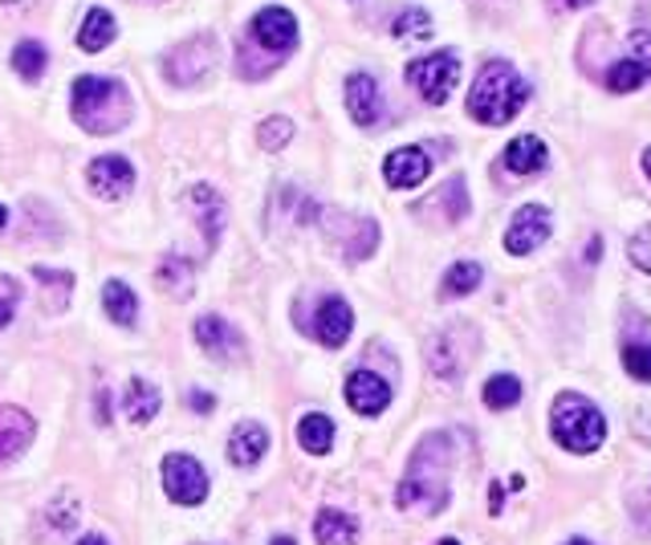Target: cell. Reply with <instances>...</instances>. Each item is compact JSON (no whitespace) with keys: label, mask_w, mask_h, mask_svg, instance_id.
Instances as JSON below:
<instances>
[{"label":"cell","mask_w":651,"mask_h":545,"mask_svg":"<svg viewBox=\"0 0 651 545\" xmlns=\"http://www.w3.org/2000/svg\"><path fill=\"white\" fill-rule=\"evenodd\" d=\"M187 204H192V216L199 220V232L208 240V249H213L216 240H220V228H225V204L216 196L208 184H196L187 192Z\"/></svg>","instance_id":"16"},{"label":"cell","mask_w":651,"mask_h":545,"mask_svg":"<svg viewBox=\"0 0 651 545\" xmlns=\"http://www.w3.org/2000/svg\"><path fill=\"white\" fill-rule=\"evenodd\" d=\"M29 439H33V419L21 407L0 403V468L13 465L17 456L29 448Z\"/></svg>","instance_id":"14"},{"label":"cell","mask_w":651,"mask_h":545,"mask_svg":"<svg viewBox=\"0 0 651 545\" xmlns=\"http://www.w3.org/2000/svg\"><path fill=\"white\" fill-rule=\"evenodd\" d=\"M346 110L359 127H371L383 115V94H379V81L371 74H355L346 78Z\"/></svg>","instance_id":"12"},{"label":"cell","mask_w":651,"mask_h":545,"mask_svg":"<svg viewBox=\"0 0 651 545\" xmlns=\"http://www.w3.org/2000/svg\"><path fill=\"white\" fill-rule=\"evenodd\" d=\"M427 172H432V160H427L420 146H399V151H391L383 163V175L391 187H415L424 184Z\"/></svg>","instance_id":"15"},{"label":"cell","mask_w":651,"mask_h":545,"mask_svg":"<svg viewBox=\"0 0 651 545\" xmlns=\"http://www.w3.org/2000/svg\"><path fill=\"white\" fill-rule=\"evenodd\" d=\"M4 220H9V212H4V204H0V228H4Z\"/></svg>","instance_id":"41"},{"label":"cell","mask_w":651,"mask_h":545,"mask_svg":"<svg viewBox=\"0 0 651 545\" xmlns=\"http://www.w3.org/2000/svg\"><path fill=\"white\" fill-rule=\"evenodd\" d=\"M350 326H355V314H350V306H346L343 297H326L318 306L314 330H318L322 346H343L350 338Z\"/></svg>","instance_id":"17"},{"label":"cell","mask_w":651,"mask_h":545,"mask_svg":"<svg viewBox=\"0 0 651 545\" xmlns=\"http://www.w3.org/2000/svg\"><path fill=\"white\" fill-rule=\"evenodd\" d=\"M155 412H160V391L147 383V379H131L127 391H122V415H127L131 424L143 427L155 419Z\"/></svg>","instance_id":"20"},{"label":"cell","mask_w":651,"mask_h":545,"mask_svg":"<svg viewBox=\"0 0 651 545\" xmlns=\"http://www.w3.org/2000/svg\"><path fill=\"white\" fill-rule=\"evenodd\" d=\"M571 545H590V542H583V537H578V542H571Z\"/></svg>","instance_id":"43"},{"label":"cell","mask_w":651,"mask_h":545,"mask_svg":"<svg viewBox=\"0 0 651 545\" xmlns=\"http://www.w3.org/2000/svg\"><path fill=\"white\" fill-rule=\"evenodd\" d=\"M346 228H350V216H346ZM375 240H379V228L371 225V220H359V232L350 237V244H346V257L350 261H362V257L375 253Z\"/></svg>","instance_id":"32"},{"label":"cell","mask_w":651,"mask_h":545,"mask_svg":"<svg viewBox=\"0 0 651 545\" xmlns=\"http://www.w3.org/2000/svg\"><path fill=\"white\" fill-rule=\"evenodd\" d=\"M456 69H460L456 66V54L440 50V54H427V57H420V62H412V66H408V81L424 94V102L444 107L456 86Z\"/></svg>","instance_id":"5"},{"label":"cell","mask_w":651,"mask_h":545,"mask_svg":"<svg viewBox=\"0 0 651 545\" xmlns=\"http://www.w3.org/2000/svg\"><path fill=\"white\" fill-rule=\"evenodd\" d=\"M550 432L558 439L566 453H595L603 436H607V419L598 412L595 403L583 400V395H558L554 400V412H550Z\"/></svg>","instance_id":"4"},{"label":"cell","mask_w":651,"mask_h":545,"mask_svg":"<svg viewBox=\"0 0 651 545\" xmlns=\"http://www.w3.org/2000/svg\"><path fill=\"white\" fill-rule=\"evenodd\" d=\"M110 41H115V17L107 9H90L78 29V45L86 54H102Z\"/></svg>","instance_id":"22"},{"label":"cell","mask_w":651,"mask_h":545,"mask_svg":"<svg viewBox=\"0 0 651 545\" xmlns=\"http://www.w3.org/2000/svg\"><path fill=\"white\" fill-rule=\"evenodd\" d=\"M480 277H485V269H480L477 261H460V265H453L444 273V293H448V297H465V293L477 290Z\"/></svg>","instance_id":"28"},{"label":"cell","mask_w":651,"mask_h":545,"mask_svg":"<svg viewBox=\"0 0 651 545\" xmlns=\"http://www.w3.org/2000/svg\"><path fill=\"white\" fill-rule=\"evenodd\" d=\"M627 253H631V261H636V269H643V273H651V225H643L631 237V244H627Z\"/></svg>","instance_id":"33"},{"label":"cell","mask_w":651,"mask_h":545,"mask_svg":"<svg viewBox=\"0 0 651 545\" xmlns=\"http://www.w3.org/2000/svg\"><path fill=\"white\" fill-rule=\"evenodd\" d=\"M257 139H261V146H265V151H281V146L293 139V122L285 119V115H273V119L261 122Z\"/></svg>","instance_id":"31"},{"label":"cell","mask_w":651,"mask_h":545,"mask_svg":"<svg viewBox=\"0 0 651 545\" xmlns=\"http://www.w3.org/2000/svg\"><path fill=\"white\" fill-rule=\"evenodd\" d=\"M196 342L204 346L216 362L245 359V338H240V330H232L225 318H213V314L196 321Z\"/></svg>","instance_id":"11"},{"label":"cell","mask_w":651,"mask_h":545,"mask_svg":"<svg viewBox=\"0 0 651 545\" xmlns=\"http://www.w3.org/2000/svg\"><path fill=\"white\" fill-rule=\"evenodd\" d=\"M45 62H50V54H45L41 41H21L13 50V69L29 81H37L41 74H45Z\"/></svg>","instance_id":"25"},{"label":"cell","mask_w":651,"mask_h":545,"mask_svg":"<svg viewBox=\"0 0 651 545\" xmlns=\"http://www.w3.org/2000/svg\"><path fill=\"white\" fill-rule=\"evenodd\" d=\"M530 98V86L509 62H485L468 90V115L485 127H506Z\"/></svg>","instance_id":"1"},{"label":"cell","mask_w":651,"mask_h":545,"mask_svg":"<svg viewBox=\"0 0 651 545\" xmlns=\"http://www.w3.org/2000/svg\"><path fill=\"white\" fill-rule=\"evenodd\" d=\"M623 367L631 379L651 383V342H627L623 346Z\"/></svg>","instance_id":"29"},{"label":"cell","mask_w":651,"mask_h":545,"mask_svg":"<svg viewBox=\"0 0 651 545\" xmlns=\"http://www.w3.org/2000/svg\"><path fill=\"white\" fill-rule=\"evenodd\" d=\"M163 489H167V497L180 501V505H199V501L208 497V472L199 468L196 456L172 453L163 460Z\"/></svg>","instance_id":"6"},{"label":"cell","mask_w":651,"mask_h":545,"mask_svg":"<svg viewBox=\"0 0 651 545\" xmlns=\"http://www.w3.org/2000/svg\"><path fill=\"white\" fill-rule=\"evenodd\" d=\"M102 306H107V318L119 321V326H134V318H139V302H134L127 281H107L102 285Z\"/></svg>","instance_id":"23"},{"label":"cell","mask_w":651,"mask_h":545,"mask_svg":"<svg viewBox=\"0 0 651 545\" xmlns=\"http://www.w3.org/2000/svg\"><path fill=\"white\" fill-rule=\"evenodd\" d=\"M643 172H648V179H651V146L643 151Z\"/></svg>","instance_id":"39"},{"label":"cell","mask_w":651,"mask_h":545,"mask_svg":"<svg viewBox=\"0 0 651 545\" xmlns=\"http://www.w3.org/2000/svg\"><path fill=\"white\" fill-rule=\"evenodd\" d=\"M216 66V41L196 37L180 45L175 54H167V78L172 81H199L208 78V69Z\"/></svg>","instance_id":"9"},{"label":"cell","mask_w":651,"mask_h":545,"mask_svg":"<svg viewBox=\"0 0 651 545\" xmlns=\"http://www.w3.org/2000/svg\"><path fill=\"white\" fill-rule=\"evenodd\" d=\"M627 50H631V62H639V66L651 74V33L648 29H636V33L627 37Z\"/></svg>","instance_id":"34"},{"label":"cell","mask_w":651,"mask_h":545,"mask_svg":"<svg viewBox=\"0 0 651 545\" xmlns=\"http://www.w3.org/2000/svg\"><path fill=\"white\" fill-rule=\"evenodd\" d=\"M346 403L359 415H379L391 403V386L371 371H355L346 379Z\"/></svg>","instance_id":"13"},{"label":"cell","mask_w":651,"mask_h":545,"mask_svg":"<svg viewBox=\"0 0 651 545\" xmlns=\"http://www.w3.org/2000/svg\"><path fill=\"white\" fill-rule=\"evenodd\" d=\"M86 179H90V187L102 200H122L134 187V167L122 155H102V160H94L86 167Z\"/></svg>","instance_id":"10"},{"label":"cell","mask_w":651,"mask_h":545,"mask_svg":"<svg viewBox=\"0 0 651 545\" xmlns=\"http://www.w3.org/2000/svg\"><path fill=\"white\" fill-rule=\"evenodd\" d=\"M448 456H453V444L448 436H427L412 456V472L403 477L395 501L399 509H415L427 501V513H436L444 501H448Z\"/></svg>","instance_id":"2"},{"label":"cell","mask_w":651,"mask_h":545,"mask_svg":"<svg viewBox=\"0 0 651 545\" xmlns=\"http://www.w3.org/2000/svg\"><path fill=\"white\" fill-rule=\"evenodd\" d=\"M518 400H521V379H513V374H492L489 383H485V403H489L492 412H506Z\"/></svg>","instance_id":"26"},{"label":"cell","mask_w":651,"mask_h":545,"mask_svg":"<svg viewBox=\"0 0 651 545\" xmlns=\"http://www.w3.org/2000/svg\"><path fill=\"white\" fill-rule=\"evenodd\" d=\"M550 4H554V9H562V13H574V9H586L590 0H550Z\"/></svg>","instance_id":"37"},{"label":"cell","mask_w":651,"mask_h":545,"mask_svg":"<svg viewBox=\"0 0 651 545\" xmlns=\"http://www.w3.org/2000/svg\"><path fill=\"white\" fill-rule=\"evenodd\" d=\"M550 228H554V216L550 208L542 204H525L513 220H509V232H506V249L513 257H530L533 249H542L545 240H550Z\"/></svg>","instance_id":"7"},{"label":"cell","mask_w":651,"mask_h":545,"mask_svg":"<svg viewBox=\"0 0 651 545\" xmlns=\"http://www.w3.org/2000/svg\"><path fill=\"white\" fill-rule=\"evenodd\" d=\"M78 545H107V537H98V533H86Z\"/></svg>","instance_id":"38"},{"label":"cell","mask_w":651,"mask_h":545,"mask_svg":"<svg viewBox=\"0 0 651 545\" xmlns=\"http://www.w3.org/2000/svg\"><path fill=\"white\" fill-rule=\"evenodd\" d=\"M440 545H460V542H456V537H448V542H440Z\"/></svg>","instance_id":"42"},{"label":"cell","mask_w":651,"mask_h":545,"mask_svg":"<svg viewBox=\"0 0 651 545\" xmlns=\"http://www.w3.org/2000/svg\"><path fill=\"white\" fill-rule=\"evenodd\" d=\"M187 400H192V412H199V415H204V412H213V395H204V391H192V395H187Z\"/></svg>","instance_id":"36"},{"label":"cell","mask_w":651,"mask_h":545,"mask_svg":"<svg viewBox=\"0 0 651 545\" xmlns=\"http://www.w3.org/2000/svg\"><path fill=\"white\" fill-rule=\"evenodd\" d=\"M395 37L399 41H424L432 37V17L424 9H408V13L395 21Z\"/></svg>","instance_id":"30"},{"label":"cell","mask_w":651,"mask_h":545,"mask_svg":"<svg viewBox=\"0 0 651 545\" xmlns=\"http://www.w3.org/2000/svg\"><path fill=\"white\" fill-rule=\"evenodd\" d=\"M253 37L261 50H269L273 57H285L297 45V21H293L290 9H261L253 17Z\"/></svg>","instance_id":"8"},{"label":"cell","mask_w":651,"mask_h":545,"mask_svg":"<svg viewBox=\"0 0 651 545\" xmlns=\"http://www.w3.org/2000/svg\"><path fill=\"white\" fill-rule=\"evenodd\" d=\"M269 545H293V537H285V533H281V537H273Z\"/></svg>","instance_id":"40"},{"label":"cell","mask_w":651,"mask_h":545,"mask_svg":"<svg viewBox=\"0 0 651 545\" xmlns=\"http://www.w3.org/2000/svg\"><path fill=\"white\" fill-rule=\"evenodd\" d=\"M265 453H269V432L261 424H237V432L228 436V460L232 465L253 468Z\"/></svg>","instance_id":"18"},{"label":"cell","mask_w":651,"mask_h":545,"mask_svg":"<svg viewBox=\"0 0 651 545\" xmlns=\"http://www.w3.org/2000/svg\"><path fill=\"white\" fill-rule=\"evenodd\" d=\"M17 302H21V293H17V285L9 277H0V330L13 321L17 314Z\"/></svg>","instance_id":"35"},{"label":"cell","mask_w":651,"mask_h":545,"mask_svg":"<svg viewBox=\"0 0 651 545\" xmlns=\"http://www.w3.org/2000/svg\"><path fill=\"white\" fill-rule=\"evenodd\" d=\"M69 107H74V122L86 127L90 134H115L131 115V98L115 78L86 74V78L74 81Z\"/></svg>","instance_id":"3"},{"label":"cell","mask_w":651,"mask_h":545,"mask_svg":"<svg viewBox=\"0 0 651 545\" xmlns=\"http://www.w3.org/2000/svg\"><path fill=\"white\" fill-rule=\"evenodd\" d=\"M297 439H302V448H306L310 456H326L334 444V424L326 415L310 412V415H302V424H297Z\"/></svg>","instance_id":"24"},{"label":"cell","mask_w":651,"mask_h":545,"mask_svg":"<svg viewBox=\"0 0 651 545\" xmlns=\"http://www.w3.org/2000/svg\"><path fill=\"white\" fill-rule=\"evenodd\" d=\"M545 163H550V151H545V143L538 134H521V139H513V143L506 146V167L513 175L542 172Z\"/></svg>","instance_id":"19"},{"label":"cell","mask_w":651,"mask_h":545,"mask_svg":"<svg viewBox=\"0 0 651 545\" xmlns=\"http://www.w3.org/2000/svg\"><path fill=\"white\" fill-rule=\"evenodd\" d=\"M314 537H318L322 545H355L359 521L338 513V509H322L318 517H314Z\"/></svg>","instance_id":"21"},{"label":"cell","mask_w":651,"mask_h":545,"mask_svg":"<svg viewBox=\"0 0 651 545\" xmlns=\"http://www.w3.org/2000/svg\"><path fill=\"white\" fill-rule=\"evenodd\" d=\"M648 78H651L648 69L627 57V62H615V66L607 69V90H611V94H631V90H639V86H643Z\"/></svg>","instance_id":"27"}]
</instances>
